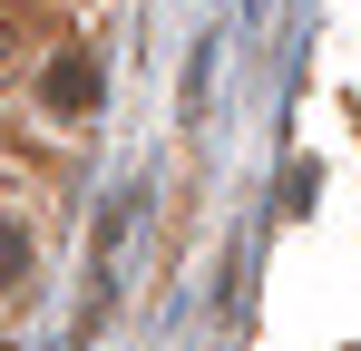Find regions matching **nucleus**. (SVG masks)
<instances>
[{
  "label": "nucleus",
  "instance_id": "f257e3e1",
  "mask_svg": "<svg viewBox=\"0 0 361 351\" xmlns=\"http://www.w3.org/2000/svg\"><path fill=\"white\" fill-rule=\"evenodd\" d=\"M39 98H49L59 117H88V108H98V68H88L78 49H59V58H49V78H39Z\"/></svg>",
  "mask_w": 361,
  "mask_h": 351
},
{
  "label": "nucleus",
  "instance_id": "f03ea898",
  "mask_svg": "<svg viewBox=\"0 0 361 351\" xmlns=\"http://www.w3.org/2000/svg\"><path fill=\"white\" fill-rule=\"evenodd\" d=\"M20 273H30V225H20V215H0V292L20 283Z\"/></svg>",
  "mask_w": 361,
  "mask_h": 351
},
{
  "label": "nucleus",
  "instance_id": "7ed1b4c3",
  "mask_svg": "<svg viewBox=\"0 0 361 351\" xmlns=\"http://www.w3.org/2000/svg\"><path fill=\"white\" fill-rule=\"evenodd\" d=\"M0 58H10V20H0Z\"/></svg>",
  "mask_w": 361,
  "mask_h": 351
}]
</instances>
